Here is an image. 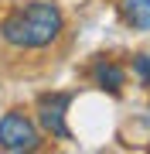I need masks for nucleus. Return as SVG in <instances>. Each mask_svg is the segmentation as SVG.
<instances>
[{
  "instance_id": "423d86ee",
  "label": "nucleus",
  "mask_w": 150,
  "mask_h": 154,
  "mask_svg": "<svg viewBox=\"0 0 150 154\" xmlns=\"http://www.w3.org/2000/svg\"><path fill=\"white\" fill-rule=\"evenodd\" d=\"M133 72H137V79L143 86H150V55H140L137 62H133Z\"/></svg>"
},
{
  "instance_id": "f03ea898",
  "label": "nucleus",
  "mask_w": 150,
  "mask_h": 154,
  "mask_svg": "<svg viewBox=\"0 0 150 154\" xmlns=\"http://www.w3.org/2000/svg\"><path fill=\"white\" fill-rule=\"evenodd\" d=\"M0 147L4 151H38L41 147V127L28 113H4L0 116Z\"/></svg>"
},
{
  "instance_id": "39448f33",
  "label": "nucleus",
  "mask_w": 150,
  "mask_h": 154,
  "mask_svg": "<svg viewBox=\"0 0 150 154\" xmlns=\"http://www.w3.org/2000/svg\"><path fill=\"white\" fill-rule=\"evenodd\" d=\"M126 21L140 31H150V0H126Z\"/></svg>"
},
{
  "instance_id": "7ed1b4c3",
  "label": "nucleus",
  "mask_w": 150,
  "mask_h": 154,
  "mask_svg": "<svg viewBox=\"0 0 150 154\" xmlns=\"http://www.w3.org/2000/svg\"><path fill=\"white\" fill-rule=\"evenodd\" d=\"M72 103L68 93H51V96H41L38 99V127L51 137L65 140L68 137V123H65V110Z\"/></svg>"
},
{
  "instance_id": "f257e3e1",
  "label": "nucleus",
  "mask_w": 150,
  "mask_h": 154,
  "mask_svg": "<svg viewBox=\"0 0 150 154\" xmlns=\"http://www.w3.org/2000/svg\"><path fill=\"white\" fill-rule=\"evenodd\" d=\"M65 31V17L48 0H31L0 24V38L14 48H48Z\"/></svg>"
},
{
  "instance_id": "20e7f679",
  "label": "nucleus",
  "mask_w": 150,
  "mask_h": 154,
  "mask_svg": "<svg viewBox=\"0 0 150 154\" xmlns=\"http://www.w3.org/2000/svg\"><path fill=\"white\" fill-rule=\"evenodd\" d=\"M92 82L99 89H109V93H119L123 86H126V69L119 65V62L113 58H99L92 65Z\"/></svg>"
}]
</instances>
